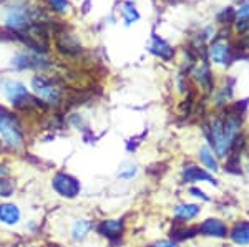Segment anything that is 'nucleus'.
Here are the masks:
<instances>
[{"label": "nucleus", "mask_w": 249, "mask_h": 247, "mask_svg": "<svg viewBox=\"0 0 249 247\" xmlns=\"http://www.w3.org/2000/svg\"><path fill=\"white\" fill-rule=\"evenodd\" d=\"M48 247H63V246H58V244H50Z\"/></svg>", "instance_id": "nucleus-27"}, {"label": "nucleus", "mask_w": 249, "mask_h": 247, "mask_svg": "<svg viewBox=\"0 0 249 247\" xmlns=\"http://www.w3.org/2000/svg\"><path fill=\"white\" fill-rule=\"evenodd\" d=\"M230 239L234 244L243 246V244H249V222L241 221L238 224H234V228L231 229V232L228 234Z\"/></svg>", "instance_id": "nucleus-16"}, {"label": "nucleus", "mask_w": 249, "mask_h": 247, "mask_svg": "<svg viewBox=\"0 0 249 247\" xmlns=\"http://www.w3.org/2000/svg\"><path fill=\"white\" fill-rule=\"evenodd\" d=\"M236 29L238 32H248L249 30V18H238V22H236Z\"/></svg>", "instance_id": "nucleus-23"}, {"label": "nucleus", "mask_w": 249, "mask_h": 247, "mask_svg": "<svg viewBox=\"0 0 249 247\" xmlns=\"http://www.w3.org/2000/svg\"><path fill=\"white\" fill-rule=\"evenodd\" d=\"M9 174V169H7V166L0 165V176H7Z\"/></svg>", "instance_id": "nucleus-26"}, {"label": "nucleus", "mask_w": 249, "mask_h": 247, "mask_svg": "<svg viewBox=\"0 0 249 247\" xmlns=\"http://www.w3.org/2000/svg\"><path fill=\"white\" fill-rule=\"evenodd\" d=\"M20 221H22V211L17 204L0 202V224L14 228V226L20 224Z\"/></svg>", "instance_id": "nucleus-7"}, {"label": "nucleus", "mask_w": 249, "mask_h": 247, "mask_svg": "<svg viewBox=\"0 0 249 247\" xmlns=\"http://www.w3.org/2000/svg\"><path fill=\"white\" fill-rule=\"evenodd\" d=\"M150 50H151V53H155L156 57H160L161 60H164V62L171 60L173 55H175V50H173L163 38L156 37V35H153V38H151Z\"/></svg>", "instance_id": "nucleus-15"}, {"label": "nucleus", "mask_w": 249, "mask_h": 247, "mask_svg": "<svg viewBox=\"0 0 249 247\" xmlns=\"http://www.w3.org/2000/svg\"><path fill=\"white\" fill-rule=\"evenodd\" d=\"M52 189L55 191V194L63 199H75L82 193V182L78 181V178H75L73 174L65 173V171H58L52 176Z\"/></svg>", "instance_id": "nucleus-4"}, {"label": "nucleus", "mask_w": 249, "mask_h": 247, "mask_svg": "<svg viewBox=\"0 0 249 247\" xmlns=\"http://www.w3.org/2000/svg\"><path fill=\"white\" fill-rule=\"evenodd\" d=\"M93 221L91 219H78L73 226H71L70 231V237L73 239L75 242H82L85 241L87 236L90 234V231L93 229Z\"/></svg>", "instance_id": "nucleus-14"}, {"label": "nucleus", "mask_w": 249, "mask_h": 247, "mask_svg": "<svg viewBox=\"0 0 249 247\" xmlns=\"http://www.w3.org/2000/svg\"><path fill=\"white\" fill-rule=\"evenodd\" d=\"M96 232L108 241H118L124 234V221L123 219H103L95 226Z\"/></svg>", "instance_id": "nucleus-5"}, {"label": "nucleus", "mask_w": 249, "mask_h": 247, "mask_svg": "<svg viewBox=\"0 0 249 247\" xmlns=\"http://www.w3.org/2000/svg\"><path fill=\"white\" fill-rule=\"evenodd\" d=\"M32 91L35 93L38 101H42L43 105H50V106H58L63 99L62 88L53 83V80L43 77V75H35L32 78Z\"/></svg>", "instance_id": "nucleus-3"}, {"label": "nucleus", "mask_w": 249, "mask_h": 247, "mask_svg": "<svg viewBox=\"0 0 249 247\" xmlns=\"http://www.w3.org/2000/svg\"><path fill=\"white\" fill-rule=\"evenodd\" d=\"M236 17L238 18H249V0H246V2L239 7L238 12H236Z\"/></svg>", "instance_id": "nucleus-21"}, {"label": "nucleus", "mask_w": 249, "mask_h": 247, "mask_svg": "<svg viewBox=\"0 0 249 247\" xmlns=\"http://www.w3.org/2000/svg\"><path fill=\"white\" fill-rule=\"evenodd\" d=\"M246 171H248V176H249V163L246 165Z\"/></svg>", "instance_id": "nucleus-28"}, {"label": "nucleus", "mask_w": 249, "mask_h": 247, "mask_svg": "<svg viewBox=\"0 0 249 247\" xmlns=\"http://www.w3.org/2000/svg\"><path fill=\"white\" fill-rule=\"evenodd\" d=\"M123 7H124V9H123V17H124V22H126L128 25L136 22V20L140 18V14L136 12L135 5L131 2H124Z\"/></svg>", "instance_id": "nucleus-19"}, {"label": "nucleus", "mask_w": 249, "mask_h": 247, "mask_svg": "<svg viewBox=\"0 0 249 247\" xmlns=\"http://www.w3.org/2000/svg\"><path fill=\"white\" fill-rule=\"evenodd\" d=\"M190 193H191V196H195V198H201V199H204V201L208 199V196H204L203 191H201V189H198V188H191V189H190Z\"/></svg>", "instance_id": "nucleus-25"}, {"label": "nucleus", "mask_w": 249, "mask_h": 247, "mask_svg": "<svg viewBox=\"0 0 249 247\" xmlns=\"http://www.w3.org/2000/svg\"><path fill=\"white\" fill-rule=\"evenodd\" d=\"M136 174V166H128L126 171H120L118 173V178L122 179H131Z\"/></svg>", "instance_id": "nucleus-22"}, {"label": "nucleus", "mask_w": 249, "mask_h": 247, "mask_svg": "<svg viewBox=\"0 0 249 247\" xmlns=\"http://www.w3.org/2000/svg\"><path fill=\"white\" fill-rule=\"evenodd\" d=\"M48 3H50L52 10L58 12V14H65V12L68 10V2H67V0H48Z\"/></svg>", "instance_id": "nucleus-20"}, {"label": "nucleus", "mask_w": 249, "mask_h": 247, "mask_svg": "<svg viewBox=\"0 0 249 247\" xmlns=\"http://www.w3.org/2000/svg\"><path fill=\"white\" fill-rule=\"evenodd\" d=\"M150 247H178V244H176V241H158L155 242V244H151Z\"/></svg>", "instance_id": "nucleus-24"}, {"label": "nucleus", "mask_w": 249, "mask_h": 247, "mask_svg": "<svg viewBox=\"0 0 249 247\" xmlns=\"http://www.w3.org/2000/svg\"><path fill=\"white\" fill-rule=\"evenodd\" d=\"M55 45H57L58 51H62V53H65V55H77L82 51V43H80L73 35H68V33L57 35Z\"/></svg>", "instance_id": "nucleus-9"}, {"label": "nucleus", "mask_w": 249, "mask_h": 247, "mask_svg": "<svg viewBox=\"0 0 249 247\" xmlns=\"http://www.w3.org/2000/svg\"><path fill=\"white\" fill-rule=\"evenodd\" d=\"M15 193V182L7 176H0V199H9Z\"/></svg>", "instance_id": "nucleus-18"}, {"label": "nucleus", "mask_w": 249, "mask_h": 247, "mask_svg": "<svg viewBox=\"0 0 249 247\" xmlns=\"http://www.w3.org/2000/svg\"><path fill=\"white\" fill-rule=\"evenodd\" d=\"M198 158H199V161L206 166V169L214 171V173L216 171H219L218 156H216V153L210 148V146H201L198 151Z\"/></svg>", "instance_id": "nucleus-17"}, {"label": "nucleus", "mask_w": 249, "mask_h": 247, "mask_svg": "<svg viewBox=\"0 0 249 247\" xmlns=\"http://www.w3.org/2000/svg\"><path fill=\"white\" fill-rule=\"evenodd\" d=\"M211 60L218 65H228L231 62V49L228 43L216 42L211 45Z\"/></svg>", "instance_id": "nucleus-13"}, {"label": "nucleus", "mask_w": 249, "mask_h": 247, "mask_svg": "<svg viewBox=\"0 0 249 247\" xmlns=\"http://www.w3.org/2000/svg\"><path fill=\"white\" fill-rule=\"evenodd\" d=\"M196 234H201L204 237H214V239H224L228 237L230 231L228 226L221 219H206L196 228Z\"/></svg>", "instance_id": "nucleus-6"}, {"label": "nucleus", "mask_w": 249, "mask_h": 247, "mask_svg": "<svg viewBox=\"0 0 249 247\" xmlns=\"http://www.w3.org/2000/svg\"><path fill=\"white\" fill-rule=\"evenodd\" d=\"M12 65L17 66L18 70H38V68H45L47 62L40 58L38 55L20 53L12 60Z\"/></svg>", "instance_id": "nucleus-8"}, {"label": "nucleus", "mask_w": 249, "mask_h": 247, "mask_svg": "<svg viewBox=\"0 0 249 247\" xmlns=\"http://www.w3.org/2000/svg\"><path fill=\"white\" fill-rule=\"evenodd\" d=\"M12 247H18V246H12Z\"/></svg>", "instance_id": "nucleus-29"}, {"label": "nucleus", "mask_w": 249, "mask_h": 247, "mask_svg": "<svg viewBox=\"0 0 249 247\" xmlns=\"http://www.w3.org/2000/svg\"><path fill=\"white\" fill-rule=\"evenodd\" d=\"M199 213H201V208L198 204H190V202H183V204L175 206V209H173L176 222H181V224L198 217Z\"/></svg>", "instance_id": "nucleus-10"}, {"label": "nucleus", "mask_w": 249, "mask_h": 247, "mask_svg": "<svg viewBox=\"0 0 249 247\" xmlns=\"http://www.w3.org/2000/svg\"><path fill=\"white\" fill-rule=\"evenodd\" d=\"M193 78H195L196 83L201 85L206 91L213 90V75L206 62H201L199 65L195 66V70H193Z\"/></svg>", "instance_id": "nucleus-12"}, {"label": "nucleus", "mask_w": 249, "mask_h": 247, "mask_svg": "<svg viewBox=\"0 0 249 247\" xmlns=\"http://www.w3.org/2000/svg\"><path fill=\"white\" fill-rule=\"evenodd\" d=\"M0 138L3 145L12 151H20L25 146V131L18 118L10 111H5L0 116Z\"/></svg>", "instance_id": "nucleus-1"}, {"label": "nucleus", "mask_w": 249, "mask_h": 247, "mask_svg": "<svg viewBox=\"0 0 249 247\" xmlns=\"http://www.w3.org/2000/svg\"><path fill=\"white\" fill-rule=\"evenodd\" d=\"M181 178L184 182H190V184L198 182V181H206V182L216 184V179L213 178V174L204 171L203 168H198V166H186V168H183Z\"/></svg>", "instance_id": "nucleus-11"}, {"label": "nucleus", "mask_w": 249, "mask_h": 247, "mask_svg": "<svg viewBox=\"0 0 249 247\" xmlns=\"http://www.w3.org/2000/svg\"><path fill=\"white\" fill-rule=\"evenodd\" d=\"M0 91L12 103V106L18 111L32 110L35 105L40 103L37 98L32 97L30 91L27 90V86L23 83L14 82V80H5V82L0 83Z\"/></svg>", "instance_id": "nucleus-2"}]
</instances>
